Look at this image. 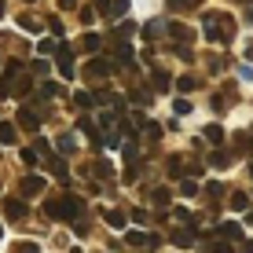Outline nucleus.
Wrapping results in <instances>:
<instances>
[{"label": "nucleus", "instance_id": "a18cd8bd", "mask_svg": "<svg viewBox=\"0 0 253 253\" xmlns=\"http://www.w3.org/2000/svg\"><path fill=\"white\" fill-rule=\"evenodd\" d=\"M26 4H30V0H26Z\"/></svg>", "mask_w": 253, "mask_h": 253}, {"label": "nucleus", "instance_id": "72a5a7b5", "mask_svg": "<svg viewBox=\"0 0 253 253\" xmlns=\"http://www.w3.org/2000/svg\"><path fill=\"white\" fill-rule=\"evenodd\" d=\"M206 195H209V198H213V202H216V198L224 195V187H220V184H209V187H206Z\"/></svg>", "mask_w": 253, "mask_h": 253}, {"label": "nucleus", "instance_id": "dca6fc26", "mask_svg": "<svg viewBox=\"0 0 253 253\" xmlns=\"http://www.w3.org/2000/svg\"><path fill=\"white\" fill-rule=\"evenodd\" d=\"M202 136H206L213 147H216V143H224V128H220V125H206V132H202Z\"/></svg>", "mask_w": 253, "mask_h": 253}, {"label": "nucleus", "instance_id": "5701e85b", "mask_svg": "<svg viewBox=\"0 0 253 253\" xmlns=\"http://www.w3.org/2000/svg\"><path fill=\"white\" fill-rule=\"evenodd\" d=\"M209 253H231V242H228V239H216V242H209Z\"/></svg>", "mask_w": 253, "mask_h": 253}, {"label": "nucleus", "instance_id": "4c0bfd02", "mask_svg": "<svg viewBox=\"0 0 253 253\" xmlns=\"http://www.w3.org/2000/svg\"><path fill=\"white\" fill-rule=\"evenodd\" d=\"M22 162L26 165H37V151H22Z\"/></svg>", "mask_w": 253, "mask_h": 253}, {"label": "nucleus", "instance_id": "bb28decb", "mask_svg": "<svg viewBox=\"0 0 253 253\" xmlns=\"http://www.w3.org/2000/svg\"><path fill=\"white\" fill-rule=\"evenodd\" d=\"M74 136H59V151H63V154H70V151H74Z\"/></svg>", "mask_w": 253, "mask_h": 253}, {"label": "nucleus", "instance_id": "f704fd0d", "mask_svg": "<svg viewBox=\"0 0 253 253\" xmlns=\"http://www.w3.org/2000/svg\"><path fill=\"white\" fill-rule=\"evenodd\" d=\"M180 191H184V195H198V184H195V180H184V184H180Z\"/></svg>", "mask_w": 253, "mask_h": 253}, {"label": "nucleus", "instance_id": "473e14b6", "mask_svg": "<svg viewBox=\"0 0 253 253\" xmlns=\"http://www.w3.org/2000/svg\"><path fill=\"white\" fill-rule=\"evenodd\" d=\"M147 136H151V139H162V125H154V121H147Z\"/></svg>", "mask_w": 253, "mask_h": 253}, {"label": "nucleus", "instance_id": "c756f323", "mask_svg": "<svg viewBox=\"0 0 253 253\" xmlns=\"http://www.w3.org/2000/svg\"><path fill=\"white\" fill-rule=\"evenodd\" d=\"M172 110L184 118V114H191V103H187V99H176V103H172Z\"/></svg>", "mask_w": 253, "mask_h": 253}, {"label": "nucleus", "instance_id": "0eeeda50", "mask_svg": "<svg viewBox=\"0 0 253 253\" xmlns=\"http://www.w3.org/2000/svg\"><path fill=\"white\" fill-rule=\"evenodd\" d=\"M22 195H44V176H22V184H19Z\"/></svg>", "mask_w": 253, "mask_h": 253}, {"label": "nucleus", "instance_id": "c03bdc74", "mask_svg": "<svg viewBox=\"0 0 253 253\" xmlns=\"http://www.w3.org/2000/svg\"><path fill=\"white\" fill-rule=\"evenodd\" d=\"M250 224H253V209H250Z\"/></svg>", "mask_w": 253, "mask_h": 253}, {"label": "nucleus", "instance_id": "f03ea898", "mask_svg": "<svg viewBox=\"0 0 253 253\" xmlns=\"http://www.w3.org/2000/svg\"><path fill=\"white\" fill-rule=\"evenodd\" d=\"M213 33H216V41L231 44V41H235V19H231V15H220V11H216V19H213Z\"/></svg>", "mask_w": 253, "mask_h": 253}, {"label": "nucleus", "instance_id": "f3484780", "mask_svg": "<svg viewBox=\"0 0 253 253\" xmlns=\"http://www.w3.org/2000/svg\"><path fill=\"white\" fill-rule=\"evenodd\" d=\"M125 220H128V216L121 213V209H107V224H110V228H125Z\"/></svg>", "mask_w": 253, "mask_h": 253}, {"label": "nucleus", "instance_id": "423d86ee", "mask_svg": "<svg viewBox=\"0 0 253 253\" xmlns=\"http://www.w3.org/2000/svg\"><path fill=\"white\" fill-rule=\"evenodd\" d=\"M4 216L7 220H26V202L22 198H4Z\"/></svg>", "mask_w": 253, "mask_h": 253}, {"label": "nucleus", "instance_id": "393cba45", "mask_svg": "<svg viewBox=\"0 0 253 253\" xmlns=\"http://www.w3.org/2000/svg\"><path fill=\"white\" fill-rule=\"evenodd\" d=\"M165 88H169V77L162 70H154V92H165Z\"/></svg>", "mask_w": 253, "mask_h": 253}, {"label": "nucleus", "instance_id": "2f4dec72", "mask_svg": "<svg viewBox=\"0 0 253 253\" xmlns=\"http://www.w3.org/2000/svg\"><path fill=\"white\" fill-rule=\"evenodd\" d=\"M250 143H253V139H250L246 132H242V136H235V147H239V151H250Z\"/></svg>", "mask_w": 253, "mask_h": 253}, {"label": "nucleus", "instance_id": "cd10ccee", "mask_svg": "<svg viewBox=\"0 0 253 253\" xmlns=\"http://www.w3.org/2000/svg\"><path fill=\"white\" fill-rule=\"evenodd\" d=\"M151 202H154V206H165V202H169V191H165V187H158V191L151 195Z\"/></svg>", "mask_w": 253, "mask_h": 253}, {"label": "nucleus", "instance_id": "7ed1b4c3", "mask_svg": "<svg viewBox=\"0 0 253 253\" xmlns=\"http://www.w3.org/2000/svg\"><path fill=\"white\" fill-rule=\"evenodd\" d=\"M55 63L63 77H74V51H70V44H55Z\"/></svg>", "mask_w": 253, "mask_h": 253}, {"label": "nucleus", "instance_id": "f257e3e1", "mask_svg": "<svg viewBox=\"0 0 253 253\" xmlns=\"http://www.w3.org/2000/svg\"><path fill=\"white\" fill-rule=\"evenodd\" d=\"M44 216H51V220H77V216H81V198H74V195L48 198L44 202Z\"/></svg>", "mask_w": 253, "mask_h": 253}, {"label": "nucleus", "instance_id": "a19ab883", "mask_svg": "<svg viewBox=\"0 0 253 253\" xmlns=\"http://www.w3.org/2000/svg\"><path fill=\"white\" fill-rule=\"evenodd\" d=\"M246 22H253V4H250V11H246Z\"/></svg>", "mask_w": 253, "mask_h": 253}, {"label": "nucleus", "instance_id": "4468645a", "mask_svg": "<svg viewBox=\"0 0 253 253\" xmlns=\"http://www.w3.org/2000/svg\"><path fill=\"white\" fill-rule=\"evenodd\" d=\"M169 33L180 41V44H187V41H191V30H187V26H180V22H169Z\"/></svg>", "mask_w": 253, "mask_h": 253}, {"label": "nucleus", "instance_id": "79ce46f5", "mask_svg": "<svg viewBox=\"0 0 253 253\" xmlns=\"http://www.w3.org/2000/svg\"><path fill=\"white\" fill-rule=\"evenodd\" d=\"M235 4H253V0H235Z\"/></svg>", "mask_w": 253, "mask_h": 253}, {"label": "nucleus", "instance_id": "9d476101", "mask_svg": "<svg viewBox=\"0 0 253 253\" xmlns=\"http://www.w3.org/2000/svg\"><path fill=\"white\" fill-rule=\"evenodd\" d=\"M220 239H228V242H242V224H235V220L220 224Z\"/></svg>", "mask_w": 253, "mask_h": 253}, {"label": "nucleus", "instance_id": "f8f14e48", "mask_svg": "<svg viewBox=\"0 0 253 253\" xmlns=\"http://www.w3.org/2000/svg\"><path fill=\"white\" fill-rule=\"evenodd\" d=\"M48 169H51V176H55V180H66L70 176V169H66L63 158H48Z\"/></svg>", "mask_w": 253, "mask_h": 253}, {"label": "nucleus", "instance_id": "a211bd4d", "mask_svg": "<svg viewBox=\"0 0 253 253\" xmlns=\"http://www.w3.org/2000/svg\"><path fill=\"white\" fill-rule=\"evenodd\" d=\"M228 162H231V154H228V151H213V154H209V165H213V169H224Z\"/></svg>", "mask_w": 253, "mask_h": 253}, {"label": "nucleus", "instance_id": "b1692460", "mask_svg": "<svg viewBox=\"0 0 253 253\" xmlns=\"http://www.w3.org/2000/svg\"><path fill=\"white\" fill-rule=\"evenodd\" d=\"M202 0H169V7L172 11H184V7H198Z\"/></svg>", "mask_w": 253, "mask_h": 253}, {"label": "nucleus", "instance_id": "4be33fe9", "mask_svg": "<svg viewBox=\"0 0 253 253\" xmlns=\"http://www.w3.org/2000/svg\"><path fill=\"white\" fill-rule=\"evenodd\" d=\"M11 253H41V246H37V242H15Z\"/></svg>", "mask_w": 253, "mask_h": 253}, {"label": "nucleus", "instance_id": "37998d69", "mask_svg": "<svg viewBox=\"0 0 253 253\" xmlns=\"http://www.w3.org/2000/svg\"><path fill=\"white\" fill-rule=\"evenodd\" d=\"M250 176H253V162H250Z\"/></svg>", "mask_w": 253, "mask_h": 253}, {"label": "nucleus", "instance_id": "58836bf2", "mask_svg": "<svg viewBox=\"0 0 253 253\" xmlns=\"http://www.w3.org/2000/svg\"><path fill=\"white\" fill-rule=\"evenodd\" d=\"M239 250H242V253H253V242H250V239H242V242H239Z\"/></svg>", "mask_w": 253, "mask_h": 253}, {"label": "nucleus", "instance_id": "1a4fd4ad", "mask_svg": "<svg viewBox=\"0 0 253 253\" xmlns=\"http://www.w3.org/2000/svg\"><path fill=\"white\" fill-rule=\"evenodd\" d=\"M0 143H4V147L19 143V125H11V121H0Z\"/></svg>", "mask_w": 253, "mask_h": 253}, {"label": "nucleus", "instance_id": "a878e982", "mask_svg": "<svg viewBox=\"0 0 253 253\" xmlns=\"http://www.w3.org/2000/svg\"><path fill=\"white\" fill-rule=\"evenodd\" d=\"M128 11V0H114V4L107 7V15H125Z\"/></svg>", "mask_w": 253, "mask_h": 253}, {"label": "nucleus", "instance_id": "2eb2a0df", "mask_svg": "<svg viewBox=\"0 0 253 253\" xmlns=\"http://www.w3.org/2000/svg\"><path fill=\"white\" fill-rule=\"evenodd\" d=\"M231 209H239V213L250 209V195H246V191H231Z\"/></svg>", "mask_w": 253, "mask_h": 253}, {"label": "nucleus", "instance_id": "ea45409f", "mask_svg": "<svg viewBox=\"0 0 253 253\" xmlns=\"http://www.w3.org/2000/svg\"><path fill=\"white\" fill-rule=\"evenodd\" d=\"M59 7H66V11H70V7H77V0H59Z\"/></svg>", "mask_w": 253, "mask_h": 253}, {"label": "nucleus", "instance_id": "c9c22d12", "mask_svg": "<svg viewBox=\"0 0 253 253\" xmlns=\"http://www.w3.org/2000/svg\"><path fill=\"white\" fill-rule=\"evenodd\" d=\"M37 51H41V55H51V51H55V44H51V41H41Z\"/></svg>", "mask_w": 253, "mask_h": 253}, {"label": "nucleus", "instance_id": "c85d7f7f", "mask_svg": "<svg viewBox=\"0 0 253 253\" xmlns=\"http://www.w3.org/2000/svg\"><path fill=\"white\" fill-rule=\"evenodd\" d=\"M158 33H162V26H158V22H147V26H143V37H147V41L158 37Z\"/></svg>", "mask_w": 253, "mask_h": 253}, {"label": "nucleus", "instance_id": "7c9ffc66", "mask_svg": "<svg viewBox=\"0 0 253 253\" xmlns=\"http://www.w3.org/2000/svg\"><path fill=\"white\" fill-rule=\"evenodd\" d=\"M19 22H22V30H30V33H37V30H41V22H37V19H30V15H26V19H19Z\"/></svg>", "mask_w": 253, "mask_h": 253}, {"label": "nucleus", "instance_id": "ddd939ff", "mask_svg": "<svg viewBox=\"0 0 253 253\" xmlns=\"http://www.w3.org/2000/svg\"><path fill=\"white\" fill-rule=\"evenodd\" d=\"M169 239H172V246H191V242H195V231H184V228H176V231L169 235Z\"/></svg>", "mask_w": 253, "mask_h": 253}, {"label": "nucleus", "instance_id": "9b49d317", "mask_svg": "<svg viewBox=\"0 0 253 253\" xmlns=\"http://www.w3.org/2000/svg\"><path fill=\"white\" fill-rule=\"evenodd\" d=\"M184 165H187V158H184V154H172V158H169V176L172 180H180V176H184Z\"/></svg>", "mask_w": 253, "mask_h": 253}, {"label": "nucleus", "instance_id": "e433bc0d", "mask_svg": "<svg viewBox=\"0 0 253 253\" xmlns=\"http://www.w3.org/2000/svg\"><path fill=\"white\" fill-rule=\"evenodd\" d=\"M136 158H139V151H136V147H125V162H128V165H132Z\"/></svg>", "mask_w": 253, "mask_h": 253}, {"label": "nucleus", "instance_id": "aec40b11", "mask_svg": "<svg viewBox=\"0 0 253 253\" xmlns=\"http://www.w3.org/2000/svg\"><path fill=\"white\" fill-rule=\"evenodd\" d=\"M74 103H77L81 110H92V107H95V99H92L88 92H77V95H74Z\"/></svg>", "mask_w": 253, "mask_h": 253}, {"label": "nucleus", "instance_id": "412c9836", "mask_svg": "<svg viewBox=\"0 0 253 253\" xmlns=\"http://www.w3.org/2000/svg\"><path fill=\"white\" fill-rule=\"evenodd\" d=\"M195 84H198V81H195V77H191V74L176 77V88H180V92H195Z\"/></svg>", "mask_w": 253, "mask_h": 253}, {"label": "nucleus", "instance_id": "20e7f679", "mask_svg": "<svg viewBox=\"0 0 253 253\" xmlns=\"http://www.w3.org/2000/svg\"><path fill=\"white\" fill-rule=\"evenodd\" d=\"M84 77H88V81H103V77H110V63H107V59H92V63L84 66Z\"/></svg>", "mask_w": 253, "mask_h": 253}, {"label": "nucleus", "instance_id": "6ab92c4d", "mask_svg": "<svg viewBox=\"0 0 253 253\" xmlns=\"http://www.w3.org/2000/svg\"><path fill=\"white\" fill-rule=\"evenodd\" d=\"M81 48H84V51H99V48H103V41H99V37H95V33H84V41H81Z\"/></svg>", "mask_w": 253, "mask_h": 253}, {"label": "nucleus", "instance_id": "39448f33", "mask_svg": "<svg viewBox=\"0 0 253 253\" xmlns=\"http://www.w3.org/2000/svg\"><path fill=\"white\" fill-rule=\"evenodd\" d=\"M19 128H26V132H37L41 128V114H33V107H22L19 110V121H15Z\"/></svg>", "mask_w": 253, "mask_h": 253}, {"label": "nucleus", "instance_id": "6e6552de", "mask_svg": "<svg viewBox=\"0 0 253 253\" xmlns=\"http://www.w3.org/2000/svg\"><path fill=\"white\" fill-rule=\"evenodd\" d=\"M128 246H158V235H147V231H128L125 235Z\"/></svg>", "mask_w": 253, "mask_h": 253}]
</instances>
